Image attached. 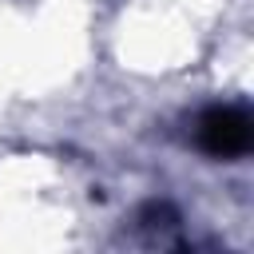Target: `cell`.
<instances>
[{"label": "cell", "instance_id": "6da1fadb", "mask_svg": "<svg viewBox=\"0 0 254 254\" xmlns=\"http://www.w3.org/2000/svg\"><path fill=\"white\" fill-rule=\"evenodd\" d=\"M194 143L210 155V159H242L254 143V123L246 115V107H230V103H214L198 115L194 123Z\"/></svg>", "mask_w": 254, "mask_h": 254}, {"label": "cell", "instance_id": "7a4b0ae2", "mask_svg": "<svg viewBox=\"0 0 254 254\" xmlns=\"http://www.w3.org/2000/svg\"><path fill=\"white\" fill-rule=\"evenodd\" d=\"M179 222V210L171 206V202H143L139 206V226H147V230H167V226H175Z\"/></svg>", "mask_w": 254, "mask_h": 254}]
</instances>
